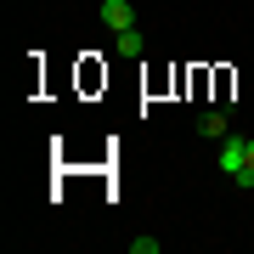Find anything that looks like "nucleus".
Here are the masks:
<instances>
[{"mask_svg": "<svg viewBox=\"0 0 254 254\" xmlns=\"http://www.w3.org/2000/svg\"><path fill=\"white\" fill-rule=\"evenodd\" d=\"M232 181H237V187H243V192H249V187H254V164H243V170H237V175H232Z\"/></svg>", "mask_w": 254, "mask_h": 254, "instance_id": "nucleus-6", "label": "nucleus"}, {"mask_svg": "<svg viewBox=\"0 0 254 254\" xmlns=\"http://www.w3.org/2000/svg\"><path fill=\"white\" fill-rule=\"evenodd\" d=\"M249 164H254V136H249Z\"/></svg>", "mask_w": 254, "mask_h": 254, "instance_id": "nucleus-7", "label": "nucleus"}, {"mask_svg": "<svg viewBox=\"0 0 254 254\" xmlns=\"http://www.w3.org/2000/svg\"><path fill=\"white\" fill-rule=\"evenodd\" d=\"M130 254H158V237H130Z\"/></svg>", "mask_w": 254, "mask_h": 254, "instance_id": "nucleus-5", "label": "nucleus"}, {"mask_svg": "<svg viewBox=\"0 0 254 254\" xmlns=\"http://www.w3.org/2000/svg\"><path fill=\"white\" fill-rule=\"evenodd\" d=\"M113 51L119 57H141L147 51V34H141V28H119V34H113Z\"/></svg>", "mask_w": 254, "mask_h": 254, "instance_id": "nucleus-4", "label": "nucleus"}, {"mask_svg": "<svg viewBox=\"0 0 254 254\" xmlns=\"http://www.w3.org/2000/svg\"><path fill=\"white\" fill-rule=\"evenodd\" d=\"M215 164H220V175H237V170L249 164V136H226L220 153H215Z\"/></svg>", "mask_w": 254, "mask_h": 254, "instance_id": "nucleus-1", "label": "nucleus"}, {"mask_svg": "<svg viewBox=\"0 0 254 254\" xmlns=\"http://www.w3.org/2000/svg\"><path fill=\"white\" fill-rule=\"evenodd\" d=\"M198 136H203V141H226V136H232V108H209V113L198 119Z\"/></svg>", "mask_w": 254, "mask_h": 254, "instance_id": "nucleus-2", "label": "nucleus"}, {"mask_svg": "<svg viewBox=\"0 0 254 254\" xmlns=\"http://www.w3.org/2000/svg\"><path fill=\"white\" fill-rule=\"evenodd\" d=\"M102 23H108L113 34L119 28H136V6H130V0H102Z\"/></svg>", "mask_w": 254, "mask_h": 254, "instance_id": "nucleus-3", "label": "nucleus"}]
</instances>
